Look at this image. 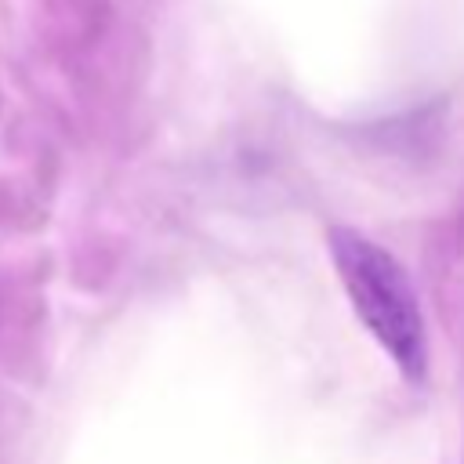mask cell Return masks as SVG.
I'll return each instance as SVG.
<instances>
[{
  "label": "cell",
  "instance_id": "obj_1",
  "mask_svg": "<svg viewBox=\"0 0 464 464\" xmlns=\"http://www.w3.org/2000/svg\"><path fill=\"white\" fill-rule=\"evenodd\" d=\"M337 279L395 370L406 381L428 377V330L417 286L392 250L366 239L355 228H330L326 236Z\"/></svg>",
  "mask_w": 464,
  "mask_h": 464
}]
</instances>
